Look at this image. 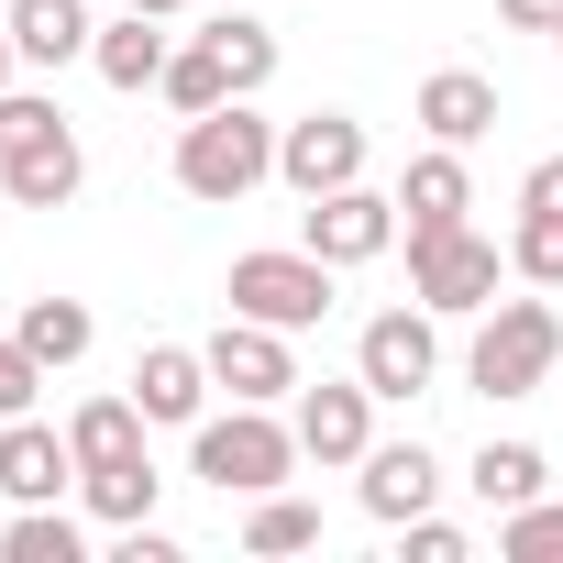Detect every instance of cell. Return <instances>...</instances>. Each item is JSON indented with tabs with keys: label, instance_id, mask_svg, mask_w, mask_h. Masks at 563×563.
Returning a JSON list of instances; mask_svg holds the SVG:
<instances>
[{
	"label": "cell",
	"instance_id": "6da1fadb",
	"mask_svg": "<svg viewBox=\"0 0 563 563\" xmlns=\"http://www.w3.org/2000/svg\"><path fill=\"white\" fill-rule=\"evenodd\" d=\"M265 177H276V122H265L254 100H221V111L177 122V188H188V199L232 210V199H254Z\"/></svg>",
	"mask_w": 563,
	"mask_h": 563
},
{
	"label": "cell",
	"instance_id": "7a4b0ae2",
	"mask_svg": "<svg viewBox=\"0 0 563 563\" xmlns=\"http://www.w3.org/2000/svg\"><path fill=\"white\" fill-rule=\"evenodd\" d=\"M78 177H89V155H78L67 111L34 100V89H0V188H12L23 210H67Z\"/></svg>",
	"mask_w": 563,
	"mask_h": 563
},
{
	"label": "cell",
	"instance_id": "3957f363",
	"mask_svg": "<svg viewBox=\"0 0 563 563\" xmlns=\"http://www.w3.org/2000/svg\"><path fill=\"white\" fill-rule=\"evenodd\" d=\"M188 475H210L221 497H265V486L299 475V431L254 398H232L221 420H188Z\"/></svg>",
	"mask_w": 563,
	"mask_h": 563
},
{
	"label": "cell",
	"instance_id": "277c9868",
	"mask_svg": "<svg viewBox=\"0 0 563 563\" xmlns=\"http://www.w3.org/2000/svg\"><path fill=\"white\" fill-rule=\"evenodd\" d=\"M552 365H563V310H552V299H486L464 376H475L486 398H530Z\"/></svg>",
	"mask_w": 563,
	"mask_h": 563
},
{
	"label": "cell",
	"instance_id": "5b68a950",
	"mask_svg": "<svg viewBox=\"0 0 563 563\" xmlns=\"http://www.w3.org/2000/svg\"><path fill=\"white\" fill-rule=\"evenodd\" d=\"M332 276H343V265H321L310 243H265V254H232L221 299H232L243 321H276V332H310V321H332Z\"/></svg>",
	"mask_w": 563,
	"mask_h": 563
},
{
	"label": "cell",
	"instance_id": "8992f818",
	"mask_svg": "<svg viewBox=\"0 0 563 563\" xmlns=\"http://www.w3.org/2000/svg\"><path fill=\"white\" fill-rule=\"evenodd\" d=\"M497 243L475 232V221H442V232H409V299L420 310H442V321H464V310H486L497 299Z\"/></svg>",
	"mask_w": 563,
	"mask_h": 563
},
{
	"label": "cell",
	"instance_id": "52a82bcc",
	"mask_svg": "<svg viewBox=\"0 0 563 563\" xmlns=\"http://www.w3.org/2000/svg\"><path fill=\"white\" fill-rule=\"evenodd\" d=\"M299 243H310L321 265H376V254L398 243V199L365 188V177H354V188H321V199L299 210Z\"/></svg>",
	"mask_w": 563,
	"mask_h": 563
},
{
	"label": "cell",
	"instance_id": "ba28073f",
	"mask_svg": "<svg viewBox=\"0 0 563 563\" xmlns=\"http://www.w3.org/2000/svg\"><path fill=\"white\" fill-rule=\"evenodd\" d=\"M354 376H365L376 398H420V387L442 376V310H376L365 343H354Z\"/></svg>",
	"mask_w": 563,
	"mask_h": 563
},
{
	"label": "cell",
	"instance_id": "9c48e42d",
	"mask_svg": "<svg viewBox=\"0 0 563 563\" xmlns=\"http://www.w3.org/2000/svg\"><path fill=\"white\" fill-rule=\"evenodd\" d=\"M288 431H299V464H365V442H376V387L365 376H299V409H288Z\"/></svg>",
	"mask_w": 563,
	"mask_h": 563
},
{
	"label": "cell",
	"instance_id": "30bf717a",
	"mask_svg": "<svg viewBox=\"0 0 563 563\" xmlns=\"http://www.w3.org/2000/svg\"><path fill=\"white\" fill-rule=\"evenodd\" d=\"M210 387H232V398H254V409H276V398H299V354H288V332H276V321H221L210 343Z\"/></svg>",
	"mask_w": 563,
	"mask_h": 563
},
{
	"label": "cell",
	"instance_id": "8fae6325",
	"mask_svg": "<svg viewBox=\"0 0 563 563\" xmlns=\"http://www.w3.org/2000/svg\"><path fill=\"white\" fill-rule=\"evenodd\" d=\"M276 177H288L299 199H321V188H354V177H365V122H354V111L276 122Z\"/></svg>",
	"mask_w": 563,
	"mask_h": 563
},
{
	"label": "cell",
	"instance_id": "7c38bea8",
	"mask_svg": "<svg viewBox=\"0 0 563 563\" xmlns=\"http://www.w3.org/2000/svg\"><path fill=\"white\" fill-rule=\"evenodd\" d=\"M67 486H78V442H67V431H45L34 409L0 420V497H12V508H45V497H67Z\"/></svg>",
	"mask_w": 563,
	"mask_h": 563
},
{
	"label": "cell",
	"instance_id": "4fadbf2b",
	"mask_svg": "<svg viewBox=\"0 0 563 563\" xmlns=\"http://www.w3.org/2000/svg\"><path fill=\"white\" fill-rule=\"evenodd\" d=\"M354 497H365V519H420L431 497H442V464H431V442H365V475H354Z\"/></svg>",
	"mask_w": 563,
	"mask_h": 563
},
{
	"label": "cell",
	"instance_id": "5bb4252c",
	"mask_svg": "<svg viewBox=\"0 0 563 563\" xmlns=\"http://www.w3.org/2000/svg\"><path fill=\"white\" fill-rule=\"evenodd\" d=\"M166 56H177V45H166L155 12H122V23L89 34V67H100V89H122V100H144V89L166 78Z\"/></svg>",
	"mask_w": 563,
	"mask_h": 563
},
{
	"label": "cell",
	"instance_id": "9a60e30c",
	"mask_svg": "<svg viewBox=\"0 0 563 563\" xmlns=\"http://www.w3.org/2000/svg\"><path fill=\"white\" fill-rule=\"evenodd\" d=\"M420 133H431V144H486V133H497V78L431 67V78H420Z\"/></svg>",
	"mask_w": 563,
	"mask_h": 563
},
{
	"label": "cell",
	"instance_id": "2e32d148",
	"mask_svg": "<svg viewBox=\"0 0 563 563\" xmlns=\"http://www.w3.org/2000/svg\"><path fill=\"white\" fill-rule=\"evenodd\" d=\"M133 398H144V420H210V354L199 343H144Z\"/></svg>",
	"mask_w": 563,
	"mask_h": 563
},
{
	"label": "cell",
	"instance_id": "e0dca14e",
	"mask_svg": "<svg viewBox=\"0 0 563 563\" xmlns=\"http://www.w3.org/2000/svg\"><path fill=\"white\" fill-rule=\"evenodd\" d=\"M398 210H409V232H442V221H464V210H475L464 144H431V155H409V177H398Z\"/></svg>",
	"mask_w": 563,
	"mask_h": 563
},
{
	"label": "cell",
	"instance_id": "ac0fdd59",
	"mask_svg": "<svg viewBox=\"0 0 563 563\" xmlns=\"http://www.w3.org/2000/svg\"><path fill=\"white\" fill-rule=\"evenodd\" d=\"M0 23H12V45H23V67H67V56H89V0H12V12H0Z\"/></svg>",
	"mask_w": 563,
	"mask_h": 563
},
{
	"label": "cell",
	"instance_id": "d6986e66",
	"mask_svg": "<svg viewBox=\"0 0 563 563\" xmlns=\"http://www.w3.org/2000/svg\"><path fill=\"white\" fill-rule=\"evenodd\" d=\"M464 486H475V497H486V508L508 519V508L552 497V453H541V442H486V453L464 464Z\"/></svg>",
	"mask_w": 563,
	"mask_h": 563
},
{
	"label": "cell",
	"instance_id": "ffe728a7",
	"mask_svg": "<svg viewBox=\"0 0 563 563\" xmlns=\"http://www.w3.org/2000/svg\"><path fill=\"white\" fill-rule=\"evenodd\" d=\"M155 453H111V464H78V497H89V519H111V530H133V519H155Z\"/></svg>",
	"mask_w": 563,
	"mask_h": 563
},
{
	"label": "cell",
	"instance_id": "44dd1931",
	"mask_svg": "<svg viewBox=\"0 0 563 563\" xmlns=\"http://www.w3.org/2000/svg\"><path fill=\"white\" fill-rule=\"evenodd\" d=\"M12 332H23V354H34L45 376H67V365L100 343V321H89L78 299H23V321H12Z\"/></svg>",
	"mask_w": 563,
	"mask_h": 563
},
{
	"label": "cell",
	"instance_id": "7402d4cb",
	"mask_svg": "<svg viewBox=\"0 0 563 563\" xmlns=\"http://www.w3.org/2000/svg\"><path fill=\"white\" fill-rule=\"evenodd\" d=\"M155 89H166V111H177V122H199V111H221V100H243V89H232V67H221V45H210V34H199V45H177V56H166V78H155Z\"/></svg>",
	"mask_w": 563,
	"mask_h": 563
},
{
	"label": "cell",
	"instance_id": "603a6c76",
	"mask_svg": "<svg viewBox=\"0 0 563 563\" xmlns=\"http://www.w3.org/2000/svg\"><path fill=\"white\" fill-rule=\"evenodd\" d=\"M144 431H155V420H144V398H133V387H122V398H89V409L67 420L78 464H111V453H144Z\"/></svg>",
	"mask_w": 563,
	"mask_h": 563
},
{
	"label": "cell",
	"instance_id": "cb8c5ba5",
	"mask_svg": "<svg viewBox=\"0 0 563 563\" xmlns=\"http://www.w3.org/2000/svg\"><path fill=\"white\" fill-rule=\"evenodd\" d=\"M78 552H89V530H78L56 497H45V508H23L12 530H0V563H78Z\"/></svg>",
	"mask_w": 563,
	"mask_h": 563
},
{
	"label": "cell",
	"instance_id": "d4e9b609",
	"mask_svg": "<svg viewBox=\"0 0 563 563\" xmlns=\"http://www.w3.org/2000/svg\"><path fill=\"white\" fill-rule=\"evenodd\" d=\"M310 541H321V508H310V497H288V486H265V497H254L243 552H310Z\"/></svg>",
	"mask_w": 563,
	"mask_h": 563
},
{
	"label": "cell",
	"instance_id": "484cf974",
	"mask_svg": "<svg viewBox=\"0 0 563 563\" xmlns=\"http://www.w3.org/2000/svg\"><path fill=\"white\" fill-rule=\"evenodd\" d=\"M210 45H221V67H232V89H243V100L276 78V34H265L254 12H210Z\"/></svg>",
	"mask_w": 563,
	"mask_h": 563
},
{
	"label": "cell",
	"instance_id": "4316f807",
	"mask_svg": "<svg viewBox=\"0 0 563 563\" xmlns=\"http://www.w3.org/2000/svg\"><path fill=\"white\" fill-rule=\"evenodd\" d=\"M508 276L563 288V210H519V221H508Z\"/></svg>",
	"mask_w": 563,
	"mask_h": 563
},
{
	"label": "cell",
	"instance_id": "83f0119b",
	"mask_svg": "<svg viewBox=\"0 0 563 563\" xmlns=\"http://www.w3.org/2000/svg\"><path fill=\"white\" fill-rule=\"evenodd\" d=\"M497 552H508V563H563V508H552V497L508 508V519H497Z\"/></svg>",
	"mask_w": 563,
	"mask_h": 563
},
{
	"label": "cell",
	"instance_id": "f1b7e54d",
	"mask_svg": "<svg viewBox=\"0 0 563 563\" xmlns=\"http://www.w3.org/2000/svg\"><path fill=\"white\" fill-rule=\"evenodd\" d=\"M34 387H45V365L23 354V332H0V420H23V409H34Z\"/></svg>",
	"mask_w": 563,
	"mask_h": 563
},
{
	"label": "cell",
	"instance_id": "f546056e",
	"mask_svg": "<svg viewBox=\"0 0 563 563\" xmlns=\"http://www.w3.org/2000/svg\"><path fill=\"white\" fill-rule=\"evenodd\" d=\"M398 530H409V552H420V563H464V552H475V541H464L453 519H431V508H420V519H398Z\"/></svg>",
	"mask_w": 563,
	"mask_h": 563
},
{
	"label": "cell",
	"instance_id": "4dcf8cb0",
	"mask_svg": "<svg viewBox=\"0 0 563 563\" xmlns=\"http://www.w3.org/2000/svg\"><path fill=\"white\" fill-rule=\"evenodd\" d=\"M519 210H563V155H541V166L519 177Z\"/></svg>",
	"mask_w": 563,
	"mask_h": 563
},
{
	"label": "cell",
	"instance_id": "1f68e13d",
	"mask_svg": "<svg viewBox=\"0 0 563 563\" xmlns=\"http://www.w3.org/2000/svg\"><path fill=\"white\" fill-rule=\"evenodd\" d=\"M497 12H508L519 34H552V23H563V0H497Z\"/></svg>",
	"mask_w": 563,
	"mask_h": 563
},
{
	"label": "cell",
	"instance_id": "d6a6232c",
	"mask_svg": "<svg viewBox=\"0 0 563 563\" xmlns=\"http://www.w3.org/2000/svg\"><path fill=\"white\" fill-rule=\"evenodd\" d=\"M23 78V45H12V23H0V89H12Z\"/></svg>",
	"mask_w": 563,
	"mask_h": 563
},
{
	"label": "cell",
	"instance_id": "836d02e7",
	"mask_svg": "<svg viewBox=\"0 0 563 563\" xmlns=\"http://www.w3.org/2000/svg\"><path fill=\"white\" fill-rule=\"evenodd\" d=\"M122 12H155V23H166V12H188V0H122Z\"/></svg>",
	"mask_w": 563,
	"mask_h": 563
},
{
	"label": "cell",
	"instance_id": "e575fe53",
	"mask_svg": "<svg viewBox=\"0 0 563 563\" xmlns=\"http://www.w3.org/2000/svg\"><path fill=\"white\" fill-rule=\"evenodd\" d=\"M552 45H563V23H552Z\"/></svg>",
	"mask_w": 563,
	"mask_h": 563
}]
</instances>
